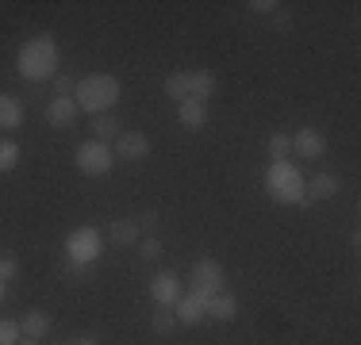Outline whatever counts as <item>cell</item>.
<instances>
[{
  "instance_id": "6da1fadb",
  "label": "cell",
  "mask_w": 361,
  "mask_h": 345,
  "mask_svg": "<svg viewBox=\"0 0 361 345\" xmlns=\"http://www.w3.org/2000/svg\"><path fill=\"white\" fill-rule=\"evenodd\" d=\"M58 65H62V50H58L54 34H35L20 46V58H16V73L23 81H54Z\"/></svg>"
},
{
  "instance_id": "7a4b0ae2",
  "label": "cell",
  "mask_w": 361,
  "mask_h": 345,
  "mask_svg": "<svg viewBox=\"0 0 361 345\" xmlns=\"http://www.w3.org/2000/svg\"><path fill=\"white\" fill-rule=\"evenodd\" d=\"M119 100H123V81L111 77V73H89V77H81L77 89H73L77 111H89V115H104V111H111Z\"/></svg>"
},
{
  "instance_id": "3957f363",
  "label": "cell",
  "mask_w": 361,
  "mask_h": 345,
  "mask_svg": "<svg viewBox=\"0 0 361 345\" xmlns=\"http://www.w3.org/2000/svg\"><path fill=\"white\" fill-rule=\"evenodd\" d=\"M304 188H307V180H304L296 161H269V169H265V192L277 203H288V207L307 203Z\"/></svg>"
},
{
  "instance_id": "277c9868",
  "label": "cell",
  "mask_w": 361,
  "mask_h": 345,
  "mask_svg": "<svg viewBox=\"0 0 361 345\" xmlns=\"http://www.w3.org/2000/svg\"><path fill=\"white\" fill-rule=\"evenodd\" d=\"M100 253H104V238H100L97 227H77V230L66 234V261H70L73 272L97 265Z\"/></svg>"
},
{
  "instance_id": "5b68a950",
  "label": "cell",
  "mask_w": 361,
  "mask_h": 345,
  "mask_svg": "<svg viewBox=\"0 0 361 345\" xmlns=\"http://www.w3.org/2000/svg\"><path fill=\"white\" fill-rule=\"evenodd\" d=\"M73 161H77V169H81L85 177H108L111 165H116V153H111L108 142H100V138H89V142L77 146Z\"/></svg>"
},
{
  "instance_id": "8992f818",
  "label": "cell",
  "mask_w": 361,
  "mask_h": 345,
  "mask_svg": "<svg viewBox=\"0 0 361 345\" xmlns=\"http://www.w3.org/2000/svg\"><path fill=\"white\" fill-rule=\"evenodd\" d=\"M223 284H227V272H223V265L216 257H200V261L192 265V272H188V291H196V296L212 299L216 291H223Z\"/></svg>"
},
{
  "instance_id": "52a82bcc",
  "label": "cell",
  "mask_w": 361,
  "mask_h": 345,
  "mask_svg": "<svg viewBox=\"0 0 361 345\" xmlns=\"http://www.w3.org/2000/svg\"><path fill=\"white\" fill-rule=\"evenodd\" d=\"M288 138H292V153L304 158V161H319L326 153V134L319 127H300V131L288 134Z\"/></svg>"
},
{
  "instance_id": "ba28073f",
  "label": "cell",
  "mask_w": 361,
  "mask_h": 345,
  "mask_svg": "<svg viewBox=\"0 0 361 345\" xmlns=\"http://www.w3.org/2000/svg\"><path fill=\"white\" fill-rule=\"evenodd\" d=\"M150 138H146L142 131H123L116 138V146H111V153H116L119 161H146L150 158Z\"/></svg>"
},
{
  "instance_id": "9c48e42d",
  "label": "cell",
  "mask_w": 361,
  "mask_h": 345,
  "mask_svg": "<svg viewBox=\"0 0 361 345\" xmlns=\"http://www.w3.org/2000/svg\"><path fill=\"white\" fill-rule=\"evenodd\" d=\"M150 296H154V303L173 307L177 299L185 296V284H180V276H177V272H154V280H150Z\"/></svg>"
},
{
  "instance_id": "30bf717a",
  "label": "cell",
  "mask_w": 361,
  "mask_h": 345,
  "mask_svg": "<svg viewBox=\"0 0 361 345\" xmlns=\"http://www.w3.org/2000/svg\"><path fill=\"white\" fill-rule=\"evenodd\" d=\"M42 119H47V127H54V131H70V127L77 123L73 96H54L47 104V111H42Z\"/></svg>"
},
{
  "instance_id": "8fae6325",
  "label": "cell",
  "mask_w": 361,
  "mask_h": 345,
  "mask_svg": "<svg viewBox=\"0 0 361 345\" xmlns=\"http://www.w3.org/2000/svg\"><path fill=\"white\" fill-rule=\"evenodd\" d=\"M204 315H208V299L196 296V291H185V296L173 303V318H177V322H185V326H196Z\"/></svg>"
},
{
  "instance_id": "7c38bea8",
  "label": "cell",
  "mask_w": 361,
  "mask_h": 345,
  "mask_svg": "<svg viewBox=\"0 0 361 345\" xmlns=\"http://www.w3.org/2000/svg\"><path fill=\"white\" fill-rule=\"evenodd\" d=\"M20 330L27 334L31 341H42V338H50V330H54V318H50L42 307H31V310H23Z\"/></svg>"
},
{
  "instance_id": "4fadbf2b",
  "label": "cell",
  "mask_w": 361,
  "mask_h": 345,
  "mask_svg": "<svg viewBox=\"0 0 361 345\" xmlns=\"http://www.w3.org/2000/svg\"><path fill=\"white\" fill-rule=\"evenodd\" d=\"M216 89H219L216 73H208V69H192V73H188V100L208 104L212 96H216Z\"/></svg>"
},
{
  "instance_id": "5bb4252c",
  "label": "cell",
  "mask_w": 361,
  "mask_h": 345,
  "mask_svg": "<svg viewBox=\"0 0 361 345\" xmlns=\"http://www.w3.org/2000/svg\"><path fill=\"white\" fill-rule=\"evenodd\" d=\"M23 119H27L23 100L12 92H0V131H16V127H23Z\"/></svg>"
},
{
  "instance_id": "9a60e30c",
  "label": "cell",
  "mask_w": 361,
  "mask_h": 345,
  "mask_svg": "<svg viewBox=\"0 0 361 345\" xmlns=\"http://www.w3.org/2000/svg\"><path fill=\"white\" fill-rule=\"evenodd\" d=\"M177 119L185 131H200V127H208V104H200V100L177 104Z\"/></svg>"
},
{
  "instance_id": "2e32d148",
  "label": "cell",
  "mask_w": 361,
  "mask_h": 345,
  "mask_svg": "<svg viewBox=\"0 0 361 345\" xmlns=\"http://www.w3.org/2000/svg\"><path fill=\"white\" fill-rule=\"evenodd\" d=\"M338 188H342V180L334 177V172H315V177L307 180V188H304V192H307V200L323 203V200H331V196L338 192Z\"/></svg>"
},
{
  "instance_id": "e0dca14e",
  "label": "cell",
  "mask_w": 361,
  "mask_h": 345,
  "mask_svg": "<svg viewBox=\"0 0 361 345\" xmlns=\"http://www.w3.org/2000/svg\"><path fill=\"white\" fill-rule=\"evenodd\" d=\"M208 315L216 318V322H231V318L238 315V299L231 296V291H216V296L208 299Z\"/></svg>"
},
{
  "instance_id": "ac0fdd59",
  "label": "cell",
  "mask_w": 361,
  "mask_h": 345,
  "mask_svg": "<svg viewBox=\"0 0 361 345\" xmlns=\"http://www.w3.org/2000/svg\"><path fill=\"white\" fill-rule=\"evenodd\" d=\"M108 238L116 242V246H139L142 234H139V222H135V219H116L108 227Z\"/></svg>"
},
{
  "instance_id": "d6986e66",
  "label": "cell",
  "mask_w": 361,
  "mask_h": 345,
  "mask_svg": "<svg viewBox=\"0 0 361 345\" xmlns=\"http://www.w3.org/2000/svg\"><path fill=\"white\" fill-rule=\"evenodd\" d=\"M92 134H97L100 142H108V138H119V134H123V119H119L116 111H104V115H92Z\"/></svg>"
},
{
  "instance_id": "ffe728a7",
  "label": "cell",
  "mask_w": 361,
  "mask_h": 345,
  "mask_svg": "<svg viewBox=\"0 0 361 345\" xmlns=\"http://www.w3.org/2000/svg\"><path fill=\"white\" fill-rule=\"evenodd\" d=\"M166 96L177 100V104L188 100V73H185V69H177V73L166 77Z\"/></svg>"
},
{
  "instance_id": "44dd1931",
  "label": "cell",
  "mask_w": 361,
  "mask_h": 345,
  "mask_svg": "<svg viewBox=\"0 0 361 345\" xmlns=\"http://www.w3.org/2000/svg\"><path fill=\"white\" fill-rule=\"evenodd\" d=\"M20 165V146L12 138H0V172H12Z\"/></svg>"
},
{
  "instance_id": "7402d4cb",
  "label": "cell",
  "mask_w": 361,
  "mask_h": 345,
  "mask_svg": "<svg viewBox=\"0 0 361 345\" xmlns=\"http://www.w3.org/2000/svg\"><path fill=\"white\" fill-rule=\"evenodd\" d=\"M288 153H292V138L288 134H273L269 138V158L273 161H288Z\"/></svg>"
},
{
  "instance_id": "603a6c76",
  "label": "cell",
  "mask_w": 361,
  "mask_h": 345,
  "mask_svg": "<svg viewBox=\"0 0 361 345\" xmlns=\"http://www.w3.org/2000/svg\"><path fill=\"white\" fill-rule=\"evenodd\" d=\"M20 276V257L16 253H0V284H12Z\"/></svg>"
},
{
  "instance_id": "cb8c5ba5",
  "label": "cell",
  "mask_w": 361,
  "mask_h": 345,
  "mask_svg": "<svg viewBox=\"0 0 361 345\" xmlns=\"http://www.w3.org/2000/svg\"><path fill=\"white\" fill-rule=\"evenodd\" d=\"M150 326H154V334H173V330H177L173 310H158V315L150 318Z\"/></svg>"
},
{
  "instance_id": "d4e9b609",
  "label": "cell",
  "mask_w": 361,
  "mask_h": 345,
  "mask_svg": "<svg viewBox=\"0 0 361 345\" xmlns=\"http://www.w3.org/2000/svg\"><path fill=\"white\" fill-rule=\"evenodd\" d=\"M20 322H12V318H0V345H20Z\"/></svg>"
},
{
  "instance_id": "484cf974",
  "label": "cell",
  "mask_w": 361,
  "mask_h": 345,
  "mask_svg": "<svg viewBox=\"0 0 361 345\" xmlns=\"http://www.w3.org/2000/svg\"><path fill=\"white\" fill-rule=\"evenodd\" d=\"M139 257H142V261H158V257H161V242L158 238H139Z\"/></svg>"
},
{
  "instance_id": "4316f807",
  "label": "cell",
  "mask_w": 361,
  "mask_h": 345,
  "mask_svg": "<svg viewBox=\"0 0 361 345\" xmlns=\"http://www.w3.org/2000/svg\"><path fill=\"white\" fill-rule=\"evenodd\" d=\"M50 84H54V92H58V96H73V89H77V81H73V77H66V73H58Z\"/></svg>"
},
{
  "instance_id": "83f0119b",
  "label": "cell",
  "mask_w": 361,
  "mask_h": 345,
  "mask_svg": "<svg viewBox=\"0 0 361 345\" xmlns=\"http://www.w3.org/2000/svg\"><path fill=\"white\" fill-rule=\"evenodd\" d=\"M246 8H254V12H262V15H269V12H277L281 4H273V0H250Z\"/></svg>"
},
{
  "instance_id": "f1b7e54d",
  "label": "cell",
  "mask_w": 361,
  "mask_h": 345,
  "mask_svg": "<svg viewBox=\"0 0 361 345\" xmlns=\"http://www.w3.org/2000/svg\"><path fill=\"white\" fill-rule=\"evenodd\" d=\"M135 222H139V227H158V211H142Z\"/></svg>"
},
{
  "instance_id": "f546056e",
  "label": "cell",
  "mask_w": 361,
  "mask_h": 345,
  "mask_svg": "<svg viewBox=\"0 0 361 345\" xmlns=\"http://www.w3.org/2000/svg\"><path fill=\"white\" fill-rule=\"evenodd\" d=\"M58 345H97L92 334H81V338H70V341H58Z\"/></svg>"
},
{
  "instance_id": "4dcf8cb0",
  "label": "cell",
  "mask_w": 361,
  "mask_h": 345,
  "mask_svg": "<svg viewBox=\"0 0 361 345\" xmlns=\"http://www.w3.org/2000/svg\"><path fill=\"white\" fill-rule=\"evenodd\" d=\"M20 345H39V341H31V338H20Z\"/></svg>"
},
{
  "instance_id": "1f68e13d",
  "label": "cell",
  "mask_w": 361,
  "mask_h": 345,
  "mask_svg": "<svg viewBox=\"0 0 361 345\" xmlns=\"http://www.w3.org/2000/svg\"><path fill=\"white\" fill-rule=\"evenodd\" d=\"M0 303H4V284H0Z\"/></svg>"
}]
</instances>
